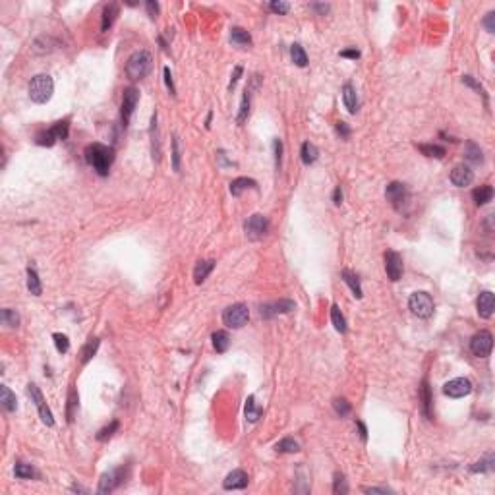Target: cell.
I'll return each instance as SVG.
<instances>
[{
    "label": "cell",
    "mask_w": 495,
    "mask_h": 495,
    "mask_svg": "<svg viewBox=\"0 0 495 495\" xmlns=\"http://www.w3.org/2000/svg\"><path fill=\"white\" fill-rule=\"evenodd\" d=\"M86 161L97 171V174L107 176L112 161H114V151H112V147L103 145V143H91L86 149Z\"/></svg>",
    "instance_id": "obj_1"
},
{
    "label": "cell",
    "mask_w": 495,
    "mask_h": 495,
    "mask_svg": "<svg viewBox=\"0 0 495 495\" xmlns=\"http://www.w3.org/2000/svg\"><path fill=\"white\" fill-rule=\"evenodd\" d=\"M151 66H153V58L147 50H136L126 62V75L132 81H137L151 72Z\"/></svg>",
    "instance_id": "obj_2"
},
{
    "label": "cell",
    "mask_w": 495,
    "mask_h": 495,
    "mask_svg": "<svg viewBox=\"0 0 495 495\" xmlns=\"http://www.w3.org/2000/svg\"><path fill=\"white\" fill-rule=\"evenodd\" d=\"M52 91H54V81L47 74H39L29 81V97L33 103L39 105L47 103L52 97Z\"/></svg>",
    "instance_id": "obj_3"
},
{
    "label": "cell",
    "mask_w": 495,
    "mask_h": 495,
    "mask_svg": "<svg viewBox=\"0 0 495 495\" xmlns=\"http://www.w3.org/2000/svg\"><path fill=\"white\" fill-rule=\"evenodd\" d=\"M385 196L389 199V203L393 205L395 211H406L410 203V192L406 184L402 182H391L385 190Z\"/></svg>",
    "instance_id": "obj_4"
},
{
    "label": "cell",
    "mask_w": 495,
    "mask_h": 495,
    "mask_svg": "<svg viewBox=\"0 0 495 495\" xmlns=\"http://www.w3.org/2000/svg\"><path fill=\"white\" fill-rule=\"evenodd\" d=\"M68 130H70L68 120H60V122H56L52 128H49V130L39 132L37 136H35V141H37V145L50 147V145H54L58 139H66V137H68Z\"/></svg>",
    "instance_id": "obj_5"
},
{
    "label": "cell",
    "mask_w": 495,
    "mask_h": 495,
    "mask_svg": "<svg viewBox=\"0 0 495 495\" xmlns=\"http://www.w3.org/2000/svg\"><path fill=\"white\" fill-rule=\"evenodd\" d=\"M250 319V309H248L246 304H232L228 308L224 309L223 313V321L226 327L230 329H240L244 327Z\"/></svg>",
    "instance_id": "obj_6"
},
{
    "label": "cell",
    "mask_w": 495,
    "mask_h": 495,
    "mask_svg": "<svg viewBox=\"0 0 495 495\" xmlns=\"http://www.w3.org/2000/svg\"><path fill=\"white\" fill-rule=\"evenodd\" d=\"M408 308L418 317H430L433 313V300L428 292H414L408 300Z\"/></svg>",
    "instance_id": "obj_7"
},
{
    "label": "cell",
    "mask_w": 495,
    "mask_h": 495,
    "mask_svg": "<svg viewBox=\"0 0 495 495\" xmlns=\"http://www.w3.org/2000/svg\"><path fill=\"white\" fill-rule=\"evenodd\" d=\"M491 348H493V335L489 333V331L482 329V331H478V333L472 337L470 350L474 356L485 358V356L491 354Z\"/></svg>",
    "instance_id": "obj_8"
},
{
    "label": "cell",
    "mask_w": 495,
    "mask_h": 495,
    "mask_svg": "<svg viewBox=\"0 0 495 495\" xmlns=\"http://www.w3.org/2000/svg\"><path fill=\"white\" fill-rule=\"evenodd\" d=\"M27 393H29V396L33 398V402H35V406H37L39 416H41L43 424H47V426H54V418H52V412H50V408L47 406V402H45V396H43V393L39 391L37 385H35V383H29V385H27Z\"/></svg>",
    "instance_id": "obj_9"
},
{
    "label": "cell",
    "mask_w": 495,
    "mask_h": 495,
    "mask_svg": "<svg viewBox=\"0 0 495 495\" xmlns=\"http://www.w3.org/2000/svg\"><path fill=\"white\" fill-rule=\"evenodd\" d=\"M244 228H246V236L250 240H260V238H263L265 232H267L269 223H267V219H265L263 215L256 213V215H252V217L246 221Z\"/></svg>",
    "instance_id": "obj_10"
},
{
    "label": "cell",
    "mask_w": 495,
    "mask_h": 495,
    "mask_svg": "<svg viewBox=\"0 0 495 495\" xmlns=\"http://www.w3.org/2000/svg\"><path fill=\"white\" fill-rule=\"evenodd\" d=\"M443 393L451 398H462V396L470 395L472 393V381L466 377H457V379H451L447 381L443 387Z\"/></svg>",
    "instance_id": "obj_11"
},
{
    "label": "cell",
    "mask_w": 495,
    "mask_h": 495,
    "mask_svg": "<svg viewBox=\"0 0 495 495\" xmlns=\"http://www.w3.org/2000/svg\"><path fill=\"white\" fill-rule=\"evenodd\" d=\"M122 482H124V468H116V470L105 472L99 480V489H97V493H101V495L111 493V491H114Z\"/></svg>",
    "instance_id": "obj_12"
},
{
    "label": "cell",
    "mask_w": 495,
    "mask_h": 495,
    "mask_svg": "<svg viewBox=\"0 0 495 495\" xmlns=\"http://www.w3.org/2000/svg\"><path fill=\"white\" fill-rule=\"evenodd\" d=\"M385 273H387V277L395 283L398 281L400 277H402V273H404V263H402V258L393 252V250H389L387 254H385Z\"/></svg>",
    "instance_id": "obj_13"
},
{
    "label": "cell",
    "mask_w": 495,
    "mask_h": 495,
    "mask_svg": "<svg viewBox=\"0 0 495 495\" xmlns=\"http://www.w3.org/2000/svg\"><path fill=\"white\" fill-rule=\"evenodd\" d=\"M139 101V91L136 87H126L122 93V122L124 126L130 122L132 114L136 111V105Z\"/></svg>",
    "instance_id": "obj_14"
},
{
    "label": "cell",
    "mask_w": 495,
    "mask_h": 495,
    "mask_svg": "<svg viewBox=\"0 0 495 495\" xmlns=\"http://www.w3.org/2000/svg\"><path fill=\"white\" fill-rule=\"evenodd\" d=\"M472 180H474V171H472L468 164H457L451 171V182L457 186V188L470 186Z\"/></svg>",
    "instance_id": "obj_15"
},
{
    "label": "cell",
    "mask_w": 495,
    "mask_h": 495,
    "mask_svg": "<svg viewBox=\"0 0 495 495\" xmlns=\"http://www.w3.org/2000/svg\"><path fill=\"white\" fill-rule=\"evenodd\" d=\"M294 309V302L292 300H279V302H273V304H265L261 306L260 313L261 317H273L277 313H288Z\"/></svg>",
    "instance_id": "obj_16"
},
{
    "label": "cell",
    "mask_w": 495,
    "mask_h": 495,
    "mask_svg": "<svg viewBox=\"0 0 495 495\" xmlns=\"http://www.w3.org/2000/svg\"><path fill=\"white\" fill-rule=\"evenodd\" d=\"M476 306H478V313L482 317H485V319H489L493 315V309H495V296L489 290H483L482 294L478 296Z\"/></svg>",
    "instance_id": "obj_17"
},
{
    "label": "cell",
    "mask_w": 495,
    "mask_h": 495,
    "mask_svg": "<svg viewBox=\"0 0 495 495\" xmlns=\"http://www.w3.org/2000/svg\"><path fill=\"white\" fill-rule=\"evenodd\" d=\"M248 474L244 470H232L223 482L224 489H244L248 485Z\"/></svg>",
    "instance_id": "obj_18"
},
{
    "label": "cell",
    "mask_w": 495,
    "mask_h": 495,
    "mask_svg": "<svg viewBox=\"0 0 495 495\" xmlns=\"http://www.w3.org/2000/svg\"><path fill=\"white\" fill-rule=\"evenodd\" d=\"M343 101H345V107L348 109V112H354L358 111V95H356V89L352 84H345L343 87Z\"/></svg>",
    "instance_id": "obj_19"
},
{
    "label": "cell",
    "mask_w": 495,
    "mask_h": 495,
    "mask_svg": "<svg viewBox=\"0 0 495 495\" xmlns=\"http://www.w3.org/2000/svg\"><path fill=\"white\" fill-rule=\"evenodd\" d=\"M116 16H118V4H107L105 6V10H103V20H101V31H109L111 29V25L114 24V20H116Z\"/></svg>",
    "instance_id": "obj_20"
},
{
    "label": "cell",
    "mask_w": 495,
    "mask_h": 495,
    "mask_svg": "<svg viewBox=\"0 0 495 495\" xmlns=\"http://www.w3.org/2000/svg\"><path fill=\"white\" fill-rule=\"evenodd\" d=\"M464 159L468 162H474V164H480L483 161V153L480 145H476L474 141H466L464 145Z\"/></svg>",
    "instance_id": "obj_21"
},
{
    "label": "cell",
    "mask_w": 495,
    "mask_h": 495,
    "mask_svg": "<svg viewBox=\"0 0 495 495\" xmlns=\"http://www.w3.org/2000/svg\"><path fill=\"white\" fill-rule=\"evenodd\" d=\"M472 198L476 201V205L480 207V205H485V203H489L491 198H493V188L491 186H480V188H476L474 192H472Z\"/></svg>",
    "instance_id": "obj_22"
},
{
    "label": "cell",
    "mask_w": 495,
    "mask_h": 495,
    "mask_svg": "<svg viewBox=\"0 0 495 495\" xmlns=\"http://www.w3.org/2000/svg\"><path fill=\"white\" fill-rule=\"evenodd\" d=\"M248 188H258V182L252 180V178H244V176L242 178H236V180L230 182V194L238 198L242 192H246Z\"/></svg>",
    "instance_id": "obj_23"
},
{
    "label": "cell",
    "mask_w": 495,
    "mask_h": 495,
    "mask_svg": "<svg viewBox=\"0 0 495 495\" xmlns=\"http://www.w3.org/2000/svg\"><path fill=\"white\" fill-rule=\"evenodd\" d=\"M213 267H215V261L213 260H207V261H199L198 265H196V269H194V281L196 283H203L205 279H207V275L213 271Z\"/></svg>",
    "instance_id": "obj_24"
},
{
    "label": "cell",
    "mask_w": 495,
    "mask_h": 495,
    "mask_svg": "<svg viewBox=\"0 0 495 495\" xmlns=\"http://www.w3.org/2000/svg\"><path fill=\"white\" fill-rule=\"evenodd\" d=\"M0 402H2V406L8 410V412H14V410L18 408V400H16V395H14L12 391L6 387V385H0Z\"/></svg>",
    "instance_id": "obj_25"
},
{
    "label": "cell",
    "mask_w": 495,
    "mask_h": 495,
    "mask_svg": "<svg viewBox=\"0 0 495 495\" xmlns=\"http://www.w3.org/2000/svg\"><path fill=\"white\" fill-rule=\"evenodd\" d=\"M211 339H213V347H215V350H217L219 354L226 352L228 347H230V337H228L226 331H215Z\"/></svg>",
    "instance_id": "obj_26"
},
{
    "label": "cell",
    "mask_w": 495,
    "mask_h": 495,
    "mask_svg": "<svg viewBox=\"0 0 495 495\" xmlns=\"http://www.w3.org/2000/svg\"><path fill=\"white\" fill-rule=\"evenodd\" d=\"M422 410L426 414V418H432V391H430V385H428V379L422 381Z\"/></svg>",
    "instance_id": "obj_27"
},
{
    "label": "cell",
    "mask_w": 495,
    "mask_h": 495,
    "mask_svg": "<svg viewBox=\"0 0 495 495\" xmlns=\"http://www.w3.org/2000/svg\"><path fill=\"white\" fill-rule=\"evenodd\" d=\"M300 155H302V161H304V164H311V162L317 161L319 151H317V147H315L313 143L304 141V143H302V149H300Z\"/></svg>",
    "instance_id": "obj_28"
},
{
    "label": "cell",
    "mask_w": 495,
    "mask_h": 495,
    "mask_svg": "<svg viewBox=\"0 0 495 495\" xmlns=\"http://www.w3.org/2000/svg\"><path fill=\"white\" fill-rule=\"evenodd\" d=\"M343 281H345V283L350 286V290L354 292V296H356V298L364 296V294H362V286H360V279H358V275H356V273H352V271H348V269H345V271H343Z\"/></svg>",
    "instance_id": "obj_29"
},
{
    "label": "cell",
    "mask_w": 495,
    "mask_h": 495,
    "mask_svg": "<svg viewBox=\"0 0 495 495\" xmlns=\"http://www.w3.org/2000/svg\"><path fill=\"white\" fill-rule=\"evenodd\" d=\"M27 288H29V292L33 294V296H41V292H43V286H41V279H39V275L35 269H27Z\"/></svg>",
    "instance_id": "obj_30"
},
{
    "label": "cell",
    "mask_w": 495,
    "mask_h": 495,
    "mask_svg": "<svg viewBox=\"0 0 495 495\" xmlns=\"http://www.w3.org/2000/svg\"><path fill=\"white\" fill-rule=\"evenodd\" d=\"M290 56H292V62H294L296 66H300V68L308 66V54H306V50L302 49V45L294 43V45L290 47Z\"/></svg>",
    "instance_id": "obj_31"
},
{
    "label": "cell",
    "mask_w": 495,
    "mask_h": 495,
    "mask_svg": "<svg viewBox=\"0 0 495 495\" xmlns=\"http://www.w3.org/2000/svg\"><path fill=\"white\" fill-rule=\"evenodd\" d=\"M250 99H252V89L246 87V91H244V95H242V103H240V112H238V124H244L248 118V114H250Z\"/></svg>",
    "instance_id": "obj_32"
},
{
    "label": "cell",
    "mask_w": 495,
    "mask_h": 495,
    "mask_svg": "<svg viewBox=\"0 0 495 495\" xmlns=\"http://www.w3.org/2000/svg\"><path fill=\"white\" fill-rule=\"evenodd\" d=\"M230 39L236 45H252V35L244 27H232L230 29Z\"/></svg>",
    "instance_id": "obj_33"
},
{
    "label": "cell",
    "mask_w": 495,
    "mask_h": 495,
    "mask_svg": "<svg viewBox=\"0 0 495 495\" xmlns=\"http://www.w3.org/2000/svg\"><path fill=\"white\" fill-rule=\"evenodd\" d=\"M418 149H420L426 157H433V159H443V157H445V149L441 147V145L422 143V145H418Z\"/></svg>",
    "instance_id": "obj_34"
},
{
    "label": "cell",
    "mask_w": 495,
    "mask_h": 495,
    "mask_svg": "<svg viewBox=\"0 0 495 495\" xmlns=\"http://www.w3.org/2000/svg\"><path fill=\"white\" fill-rule=\"evenodd\" d=\"M331 321H333L335 329H337L339 333H347V319H345V315L341 313V308H339V306H333V308H331Z\"/></svg>",
    "instance_id": "obj_35"
},
{
    "label": "cell",
    "mask_w": 495,
    "mask_h": 495,
    "mask_svg": "<svg viewBox=\"0 0 495 495\" xmlns=\"http://www.w3.org/2000/svg\"><path fill=\"white\" fill-rule=\"evenodd\" d=\"M246 420L248 422H258L260 420V416H261V408L260 406H256V398L254 396H248V400H246Z\"/></svg>",
    "instance_id": "obj_36"
},
{
    "label": "cell",
    "mask_w": 495,
    "mask_h": 495,
    "mask_svg": "<svg viewBox=\"0 0 495 495\" xmlns=\"http://www.w3.org/2000/svg\"><path fill=\"white\" fill-rule=\"evenodd\" d=\"M14 474L16 478H22V480H31L35 476V470L31 468V464H25V462H18L14 466Z\"/></svg>",
    "instance_id": "obj_37"
},
{
    "label": "cell",
    "mask_w": 495,
    "mask_h": 495,
    "mask_svg": "<svg viewBox=\"0 0 495 495\" xmlns=\"http://www.w3.org/2000/svg\"><path fill=\"white\" fill-rule=\"evenodd\" d=\"M277 451H279V453H298V451H300V445H298L292 437H285V439H281V441L277 443Z\"/></svg>",
    "instance_id": "obj_38"
},
{
    "label": "cell",
    "mask_w": 495,
    "mask_h": 495,
    "mask_svg": "<svg viewBox=\"0 0 495 495\" xmlns=\"http://www.w3.org/2000/svg\"><path fill=\"white\" fill-rule=\"evenodd\" d=\"M97 348H99V339H89L87 345L84 347V350H81V362L87 364L91 360V356L97 352Z\"/></svg>",
    "instance_id": "obj_39"
},
{
    "label": "cell",
    "mask_w": 495,
    "mask_h": 495,
    "mask_svg": "<svg viewBox=\"0 0 495 495\" xmlns=\"http://www.w3.org/2000/svg\"><path fill=\"white\" fill-rule=\"evenodd\" d=\"M493 462H495V458H493V455H487L485 458H482V460H478V462H474L470 466V470L472 472H487V470H493Z\"/></svg>",
    "instance_id": "obj_40"
},
{
    "label": "cell",
    "mask_w": 495,
    "mask_h": 495,
    "mask_svg": "<svg viewBox=\"0 0 495 495\" xmlns=\"http://www.w3.org/2000/svg\"><path fill=\"white\" fill-rule=\"evenodd\" d=\"M2 323L8 327H18L20 325V313L10 308L2 309Z\"/></svg>",
    "instance_id": "obj_41"
},
{
    "label": "cell",
    "mask_w": 495,
    "mask_h": 495,
    "mask_svg": "<svg viewBox=\"0 0 495 495\" xmlns=\"http://www.w3.org/2000/svg\"><path fill=\"white\" fill-rule=\"evenodd\" d=\"M52 339H54V347L56 350L60 352V354H66L68 350H70V341H68V337L62 333H54L52 335Z\"/></svg>",
    "instance_id": "obj_42"
},
{
    "label": "cell",
    "mask_w": 495,
    "mask_h": 495,
    "mask_svg": "<svg viewBox=\"0 0 495 495\" xmlns=\"http://www.w3.org/2000/svg\"><path fill=\"white\" fill-rule=\"evenodd\" d=\"M116 430H118V422L112 420L109 426H105L103 430H99V433H97V441H107L109 437H112V433L116 432Z\"/></svg>",
    "instance_id": "obj_43"
},
{
    "label": "cell",
    "mask_w": 495,
    "mask_h": 495,
    "mask_svg": "<svg viewBox=\"0 0 495 495\" xmlns=\"http://www.w3.org/2000/svg\"><path fill=\"white\" fill-rule=\"evenodd\" d=\"M75 406H77V393H75V389H70V395H68V410H66L68 422L74 420V408Z\"/></svg>",
    "instance_id": "obj_44"
},
{
    "label": "cell",
    "mask_w": 495,
    "mask_h": 495,
    "mask_svg": "<svg viewBox=\"0 0 495 495\" xmlns=\"http://www.w3.org/2000/svg\"><path fill=\"white\" fill-rule=\"evenodd\" d=\"M333 408L339 416H347L350 412V404H348L347 398H335L333 400Z\"/></svg>",
    "instance_id": "obj_45"
},
{
    "label": "cell",
    "mask_w": 495,
    "mask_h": 495,
    "mask_svg": "<svg viewBox=\"0 0 495 495\" xmlns=\"http://www.w3.org/2000/svg\"><path fill=\"white\" fill-rule=\"evenodd\" d=\"M333 491H335V493H347V491H348L347 480H345V476H343V474H335Z\"/></svg>",
    "instance_id": "obj_46"
},
{
    "label": "cell",
    "mask_w": 495,
    "mask_h": 495,
    "mask_svg": "<svg viewBox=\"0 0 495 495\" xmlns=\"http://www.w3.org/2000/svg\"><path fill=\"white\" fill-rule=\"evenodd\" d=\"M462 84H466V86H468V87H472V89H476V91H478V93L482 95L483 99L487 101V95H485V89H483V87L480 86V84H478V81H476V79H474L472 75H462Z\"/></svg>",
    "instance_id": "obj_47"
},
{
    "label": "cell",
    "mask_w": 495,
    "mask_h": 495,
    "mask_svg": "<svg viewBox=\"0 0 495 495\" xmlns=\"http://www.w3.org/2000/svg\"><path fill=\"white\" fill-rule=\"evenodd\" d=\"M173 167L174 171H180V141L178 137H173Z\"/></svg>",
    "instance_id": "obj_48"
},
{
    "label": "cell",
    "mask_w": 495,
    "mask_h": 495,
    "mask_svg": "<svg viewBox=\"0 0 495 495\" xmlns=\"http://www.w3.org/2000/svg\"><path fill=\"white\" fill-rule=\"evenodd\" d=\"M269 8H271V12H275V14H286L290 10V4H288V2H281V0H279V2L275 0V2L269 4Z\"/></svg>",
    "instance_id": "obj_49"
},
{
    "label": "cell",
    "mask_w": 495,
    "mask_h": 495,
    "mask_svg": "<svg viewBox=\"0 0 495 495\" xmlns=\"http://www.w3.org/2000/svg\"><path fill=\"white\" fill-rule=\"evenodd\" d=\"M273 149H275V162H277V167H281V153H283V141H281V139H275V141H273Z\"/></svg>",
    "instance_id": "obj_50"
},
{
    "label": "cell",
    "mask_w": 495,
    "mask_h": 495,
    "mask_svg": "<svg viewBox=\"0 0 495 495\" xmlns=\"http://www.w3.org/2000/svg\"><path fill=\"white\" fill-rule=\"evenodd\" d=\"M483 25H485V29H487L489 33H493L495 31V12H487L485 20H483Z\"/></svg>",
    "instance_id": "obj_51"
},
{
    "label": "cell",
    "mask_w": 495,
    "mask_h": 495,
    "mask_svg": "<svg viewBox=\"0 0 495 495\" xmlns=\"http://www.w3.org/2000/svg\"><path fill=\"white\" fill-rule=\"evenodd\" d=\"M145 8H147L149 16L155 20V18H157V14H159V4H157V2H153V0H149V2H145Z\"/></svg>",
    "instance_id": "obj_52"
},
{
    "label": "cell",
    "mask_w": 495,
    "mask_h": 495,
    "mask_svg": "<svg viewBox=\"0 0 495 495\" xmlns=\"http://www.w3.org/2000/svg\"><path fill=\"white\" fill-rule=\"evenodd\" d=\"M162 74H164V81H167V87L171 89V93H173V95H174V93H176V89H174L173 74H171V70H169V68H164V70H162Z\"/></svg>",
    "instance_id": "obj_53"
},
{
    "label": "cell",
    "mask_w": 495,
    "mask_h": 495,
    "mask_svg": "<svg viewBox=\"0 0 495 495\" xmlns=\"http://www.w3.org/2000/svg\"><path fill=\"white\" fill-rule=\"evenodd\" d=\"M341 56L343 58H360V50L358 49H347V50H341Z\"/></svg>",
    "instance_id": "obj_54"
},
{
    "label": "cell",
    "mask_w": 495,
    "mask_h": 495,
    "mask_svg": "<svg viewBox=\"0 0 495 495\" xmlns=\"http://www.w3.org/2000/svg\"><path fill=\"white\" fill-rule=\"evenodd\" d=\"M337 132H339L343 137L350 136V128L347 126V122H337Z\"/></svg>",
    "instance_id": "obj_55"
},
{
    "label": "cell",
    "mask_w": 495,
    "mask_h": 495,
    "mask_svg": "<svg viewBox=\"0 0 495 495\" xmlns=\"http://www.w3.org/2000/svg\"><path fill=\"white\" fill-rule=\"evenodd\" d=\"M366 493H393V489L389 487H364Z\"/></svg>",
    "instance_id": "obj_56"
},
{
    "label": "cell",
    "mask_w": 495,
    "mask_h": 495,
    "mask_svg": "<svg viewBox=\"0 0 495 495\" xmlns=\"http://www.w3.org/2000/svg\"><path fill=\"white\" fill-rule=\"evenodd\" d=\"M242 75V66H236L234 68V74H232V77H230V84H228V89H232V87L236 86V81H238V77Z\"/></svg>",
    "instance_id": "obj_57"
},
{
    "label": "cell",
    "mask_w": 495,
    "mask_h": 495,
    "mask_svg": "<svg viewBox=\"0 0 495 495\" xmlns=\"http://www.w3.org/2000/svg\"><path fill=\"white\" fill-rule=\"evenodd\" d=\"M333 203H335V205H341V203H343V192H341V188H335V192H333Z\"/></svg>",
    "instance_id": "obj_58"
},
{
    "label": "cell",
    "mask_w": 495,
    "mask_h": 495,
    "mask_svg": "<svg viewBox=\"0 0 495 495\" xmlns=\"http://www.w3.org/2000/svg\"><path fill=\"white\" fill-rule=\"evenodd\" d=\"M356 426H358V430H360V435H362V439L366 441V439H368V430H366V426H364V422L356 420Z\"/></svg>",
    "instance_id": "obj_59"
},
{
    "label": "cell",
    "mask_w": 495,
    "mask_h": 495,
    "mask_svg": "<svg viewBox=\"0 0 495 495\" xmlns=\"http://www.w3.org/2000/svg\"><path fill=\"white\" fill-rule=\"evenodd\" d=\"M311 8H313V10H317V12H321V14L329 12V4H311Z\"/></svg>",
    "instance_id": "obj_60"
}]
</instances>
